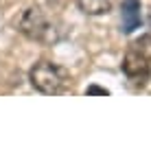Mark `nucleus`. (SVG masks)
I'll return each mask as SVG.
<instances>
[{"instance_id": "obj_5", "label": "nucleus", "mask_w": 151, "mask_h": 153, "mask_svg": "<svg viewBox=\"0 0 151 153\" xmlns=\"http://www.w3.org/2000/svg\"><path fill=\"white\" fill-rule=\"evenodd\" d=\"M77 4L86 16H103L114 9L116 0H77Z\"/></svg>"}, {"instance_id": "obj_1", "label": "nucleus", "mask_w": 151, "mask_h": 153, "mask_svg": "<svg viewBox=\"0 0 151 153\" xmlns=\"http://www.w3.org/2000/svg\"><path fill=\"white\" fill-rule=\"evenodd\" d=\"M31 85L42 94H61L68 88V72L53 61H37L29 72Z\"/></svg>"}, {"instance_id": "obj_2", "label": "nucleus", "mask_w": 151, "mask_h": 153, "mask_svg": "<svg viewBox=\"0 0 151 153\" xmlns=\"http://www.w3.org/2000/svg\"><path fill=\"white\" fill-rule=\"evenodd\" d=\"M18 26H20V33L33 42H53L55 39V26L51 22V18L37 7L26 9L22 13V18H20Z\"/></svg>"}, {"instance_id": "obj_3", "label": "nucleus", "mask_w": 151, "mask_h": 153, "mask_svg": "<svg viewBox=\"0 0 151 153\" xmlns=\"http://www.w3.org/2000/svg\"><path fill=\"white\" fill-rule=\"evenodd\" d=\"M121 68L125 72V76L132 81V85H136V88H145L151 79V61L138 51H134V48L125 55Z\"/></svg>"}, {"instance_id": "obj_8", "label": "nucleus", "mask_w": 151, "mask_h": 153, "mask_svg": "<svg viewBox=\"0 0 151 153\" xmlns=\"http://www.w3.org/2000/svg\"><path fill=\"white\" fill-rule=\"evenodd\" d=\"M147 24H149V29H151V13H149V18H147Z\"/></svg>"}, {"instance_id": "obj_6", "label": "nucleus", "mask_w": 151, "mask_h": 153, "mask_svg": "<svg viewBox=\"0 0 151 153\" xmlns=\"http://www.w3.org/2000/svg\"><path fill=\"white\" fill-rule=\"evenodd\" d=\"M134 51H138L140 55H145V57L151 61V35H142L140 39H136L132 44Z\"/></svg>"}, {"instance_id": "obj_7", "label": "nucleus", "mask_w": 151, "mask_h": 153, "mask_svg": "<svg viewBox=\"0 0 151 153\" xmlns=\"http://www.w3.org/2000/svg\"><path fill=\"white\" fill-rule=\"evenodd\" d=\"M86 94H101V96H107L109 92H107L105 88H97V85H90V88L86 90Z\"/></svg>"}, {"instance_id": "obj_4", "label": "nucleus", "mask_w": 151, "mask_h": 153, "mask_svg": "<svg viewBox=\"0 0 151 153\" xmlns=\"http://www.w3.org/2000/svg\"><path fill=\"white\" fill-rule=\"evenodd\" d=\"M140 0H123L121 4V31L123 33H134L140 26Z\"/></svg>"}]
</instances>
